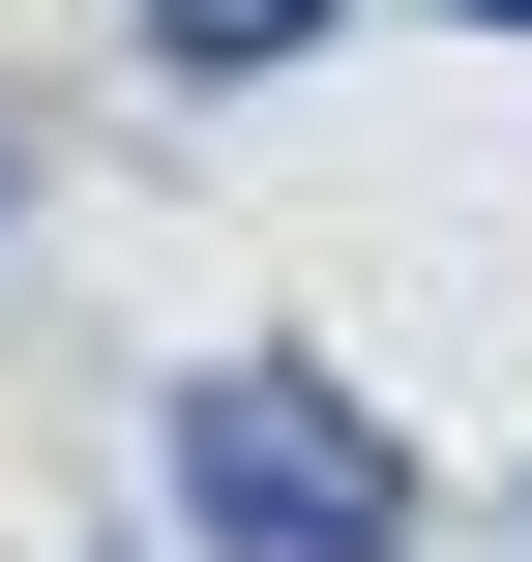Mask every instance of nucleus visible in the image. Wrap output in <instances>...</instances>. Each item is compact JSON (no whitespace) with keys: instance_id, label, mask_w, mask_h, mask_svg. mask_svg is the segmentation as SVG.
<instances>
[{"instance_id":"4","label":"nucleus","mask_w":532,"mask_h":562,"mask_svg":"<svg viewBox=\"0 0 532 562\" xmlns=\"http://www.w3.org/2000/svg\"><path fill=\"white\" fill-rule=\"evenodd\" d=\"M444 30H532V0H444Z\"/></svg>"},{"instance_id":"1","label":"nucleus","mask_w":532,"mask_h":562,"mask_svg":"<svg viewBox=\"0 0 532 562\" xmlns=\"http://www.w3.org/2000/svg\"><path fill=\"white\" fill-rule=\"evenodd\" d=\"M178 533L207 562H415V445L326 356H207L178 385Z\"/></svg>"},{"instance_id":"2","label":"nucleus","mask_w":532,"mask_h":562,"mask_svg":"<svg viewBox=\"0 0 532 562\" xmlns=\"http://www.w3.org/2000/svg\"><path fill=\"white\" fill-rule=\"evenodd\" d=\"M296 30H355V0H148V59H178V89H267Z\"/></svg>"},{"instance_id":"3","label":"nucleus","mask_w":532,"mask_h":562,"mask_svg":"<svg viewBox=\"0 0 532 562\" xmlns=\"http://www.w3.org/2000/svg\"><path fill=\"white\" fill-rule=\"evenodd\" d=\"M0 207H30V119H0Z\"/></svg>"}]
</instances>
